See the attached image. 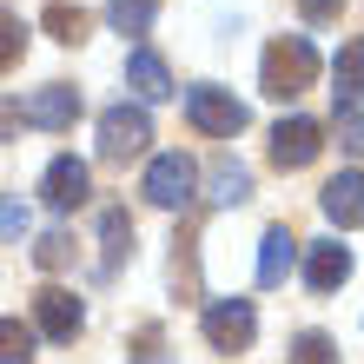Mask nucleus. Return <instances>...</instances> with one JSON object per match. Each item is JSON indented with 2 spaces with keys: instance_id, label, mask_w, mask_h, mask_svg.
I'll return each mask as SVG.
<instances>
[{
  "instance_id": "obj_1",
  "label": "nucleus",
  "mask_w": 364,
  "mask_h": 364,
  "mask_svg": "<svg viewBox=\"0 0 364 364\" xmlns=\"http://www.w3.org/2000/svg\"><path fill=\"white\" fill-rule=\"evenodd\" d=\"M318 67H325V60H318V47H311L305 33H278L272 47H265V60H259V87L272 100H298L318 80Z\"/></svg>"
},
{
  "instance_id": "obj_2",
  "label": "nucleus",
  "mask_w": 364,
  "mask_h": 364,
  "mask_svg": "<svg viewBox=\"0 0 364 364\" xmlns=\"http://www.w3.org/2000/svg\"><path fill=\"white\" fill-rule=\"evenodd\" d=\"M199 331H205L212 351H252V338H259V311H252V298H205Z\"/></svg>"
},
{
  "instance_id": "obj_3",
  "label": "nucleus",
  "mask_w": 364,
  "mask_h": 364,
  "mask_svg": "<svg viewBox=\"0 0 364 364\" xmlns=\"http://www.w3.org/2000/svg\"><path fill=\"white\" fill-rule=\"evenodd\" d=\"M146 139H153V119H146V106H106L100 113V159L106 166H126L146 153Z\"/></svg>"
},
{
  "instance_id": "obj_4",
  "label": "nucleus",
  "mask_w": 364,
  "mask_h": 364,
  "mask_svg": "<svg viewBox=\"0 0 364 364\" xmlns=\"http://www.w3.org/2000/svg\"><path fill=\"white\" fill-rule=\"evenodd\" d=\"M139 192H146L153 205H166V212L192 205V192H199V166H192V153H159L153 166H146Z\"/></svg>"
},
{
  "instance_id": "obj_5",
  "label": "nucleus",
  "mask_w": 364,
  "mask_h": 364,
  "mask_svg": "<svg viewBox=\"0 0 364 364\" xmlns=\"http://www.w3.org/2000/svg\"><path fill=\"white\" fill-rule=\"evenodd\" d=\"M186 119L212 139L245 133V100H232V87H186Z\"/></svg>"
},
{
  "instance_id": "obj_6",
  "label": "nucleus",
  "mask_w": 364,
  "mask_h": 364,
  "mask_svg": "<svg viewBox=\"0 0 364 364\" xmlns=\"http://www.w3.org/2000/svg\"><path fill=\"white\" fill-rule=\"evenodd\" d=\"M265 153H272L278 173H298V166H311L318 153H325V126L305 119V113H291V119L272 126V146H265Z\"/></svg>"
},
{
  "instance_id": "obj_7",
  "label": "nucleus",
  "mask_w": 364,
  "mask_h": 364,
  "mask_svg": "<svg viewBox=\"0 0 364 364\" xmlns=\"http://www.w3.org/2000/svg\"><path fill=\"white\" fill-rule=\"evenodd\" d=\"M80 325H87V305H80L67 285H40V291H33V331H40V338H53V345H73Z\"/></svg>"
},
{
  "instance_id": "obj_8",
  "label": "nucleus",
  "mask_w": 364,
  "mask_h": 364,
  "mask_svg": "<svg viewBox=\"0 0 364 364\" xmlns=\"http://www.w3.org/2000/svg\"><path fill=\"white\" fill-rule=\"evenodd\" d=\"M40 199H47L53 212H73V205H87V159H73V153H60L47 173H40Z\"/></svg>"
},
{
  "instance_id": "obj_9",
  "label": "nucleus",
  "mask_w": 364,
  "mask_h": 364,
  "mask_svg": "<svg viewBox=\"0 0 364 364\" xmlns=\"http://www.w3.org/2000/svg\"><path fill=\"white\" fill-rule=\"evenodd\" d=\"M318 205H325V219H331L338 232H358V225H364V173H338V179H325Z\"/></svg>"
},
{
  "instance_id": "obj_10",
  "label": "nucleus",
  "mask_w": 364,
  "mask_h": 364,
  "mask_svg": "<svg viewBox=\"0 0 364 364\" xmlns=\"http://www.w3.org/2000/svg\"><path fill=\"white\" fill-rule=\"evenodd\" d=\"M345 278H351V245H338V239L305 245V285L311 291H338Z\"/></svg>"
},
{
  "instance_id": "obj_11",
  "label": "nucleus",
  "mask_w": 364,
  "mask_h": 364,
  "mask_svg": "<svg viewBox=\"0 0 364 364\" xmlns=\"http://www.w3.org/2000/svg\"><path fill=\"white\" fill-rule=\"evenodd\" d=\"M20 119H27V126H47V133H60V126H73V119H80V93L53 80V87H40L27 106H20Z\"/></svg>"
},
{
  "instance_id": "obj_12",
  "label": "nucleus",
  "mask_w": 364,
  "mask_h": 364,
  "mask_svg": "<svg viewBox=\"0 0 364 364\" xmlns=\"http://www.w3.org/2000/svg\"><path fill=\"white\" fill-rule=\"evenodd\" d=\"M126 87H133L139 100H166V93H173V73H166V60L153 47H133V53H126Z\"/></svg>"
},
{
  "instance_id": "obj_13",
  "label": "nucleus",
  "mask_w": 364,
  "mask_h": 364,
  "mask_svg": "<svg viewBox=\"0 0 364 364\" xmlns=\"http://www.w3.org/2000/svg\"><path fill=\"white\" fill-rule=\"evenodd\" d=\"M291 259H298V239H291V225H265V239H259V285H285Z\"/></svg>"
},
{
  "instance_id": "obj_14",
  "label": "nucleus",
  "mask_w": 364,
  "mask_h": 364,
  "mask_svg": "<svg viewBox=\"0 0 364 364\" xmlns=\"http://www.w3.org/2000/svg\"><path fill=\"white\" fill-rule=\"evenodd\" d=\"M331 100L338 106H358L364 100V40L338 47V60H331Z\"/></svg>"
},
{
  "instance_id": "obj_15",
  "label": "nucleus",
  "mask_w": 364,
  "mask_h": 364,
  "mask_svg": "<svg viewBox=\"0 0 364 364\" xmlns=\"http://www.w3.org/2000/svg\"><path fill=\"white\" fill-rule=\"evenodd\" d=\"M205 199H212V205H239V199H252V173H245L239 159H219V166H212V192H205Z\"/></svg>"
},
{
  "instance_id": "obj_16",
  "label": "nucleus",
  "mask_w": 364,
  "mask_h": 364,
  "mask_svg": "<svg viewBox=\"0 0 364 364\" xmlns=\"http://www.w3.org/2000/svg\"><path fill=\"white\" fill-rule=\"evenodd\" d=\"M100 239H106V272H113L119 259H133V219H126L119 205L100 212Z\"/></svg>"
},
{
  "instance_id": "obj_17",
  "label": "nucleus",
  "mask_w": 364,
  "mask_h": 364,
  "mask_svg": "<svg viewBox=\"0 0 364 364\" xmlns=\"http://www.w3.org/2000/svg\"><path fill=\"white\" fill-rule=\"evenodd\" d=\"M159 14V0H106V20H113L119 33H146Z\"/></svg>"
},
{
  "instance_id": "obj_18",
  "label": "nucleus",
  "mask_w": 364,
  "mask_h": 364,
  "mask_svg": "<svg viewBox=\"0 0 364 364\" xmlns=\"http://www.w3.org/2000/svg\"><path fill=\"white\" fill-rule=\"evenodd\" d=\"M20 53H27V20H20L14 7H0V73H14Z\"/></svg>"
},
{
  "instance_id": "obj_19",
  "label": "nucleus",
  "mask_w": 364,
  "mask_h": 364,
  "mask_svg": "<svg viewBox=\"0 0 364 364\" xmlns=\"http://www.w3.org/2000/svg\"><path fill=\"white\" fill-rule=\"evenodd\" d=\"M47 33L60 40V47H80V40H87V14L67 7V0H53V7H47Z\"/></svg>"
},
{
  "instance_id": "obj_20",
  "label": "nucleus",
  "mask_w": 364,
  "mask_h": 364,
  "mask_svg": "<svg viewBox=\"0 0 364 364\" xmlns=\"http://www.w3.org/2000/svg\"><path fill=\"white\" fill-rule=\"evenodd\" d=\"M0 364H33V325L0 318Z\"/></svg>"
},
{
  "instance_id": "obj_21",
  "label": "nucleus",
  "mask_w": 364,
  "mask_h": 364,
  "mask_svg": "<svg viewBox=\"0 0 364 364\" xmlns=\"http://www.w3.org/2000/svg\"><path fill=\"white\" fill-rule=\"evenodd\" d=\"M33 265H40V272H60V265H73V232H40V245H33Z\"/></svg>"
},
{
  "instance_id": "obj_22",
  "label": "nucleus",
  "mask_w": 364,
  "mask_h": 364,
  "mask_svg": "<svg viewBox=\"0 0 364 364\" xmlns=\"http://www.w3.org/2000/svg\"><path fill=\"white\" fill-rule=\"evenodd\" d=\"M291 364H338V345L325 331H298L291 338Z\"/></svg>"
},
{
  "instance_id": "obj_23",
  "label": "nucleus",
  "mask_w": 364,
  "mask_h": 364,
  "mask_svg": "<svg viewBox=\"0 0 364 364\" xmlns=\"http://www.w3.org/2000/svg\"><path fill=\"white\" fill-rule=\"evenodd\" d=\"M331 139L345 146V153H364V113L358 106H338L331 113Z\"/></svg>"
},
{
  "instance_id": "obj_24",
  "label": "nucleus",
  "mask_w": 364,
  "mask_h": 364,
  "mask_svg": "<svg viewBox=\"0 0 364 364\" xmlns=\"http://www.w3.org/2000/svg\"><path fill=\"white\" fill-rule=\"evenodd\" d=\"M338 7H345V0H298V14H305L311 27H325V20H338Z\"/></svg>"
},
{
  "instance_id": "obj_25",
  "label": "nucleus",
  "mask_w": 364,
  "mask_h": 364,
  "mask_svg": "<svg viewBox=\"0 0 364 364\" xmlns=\"http://www.w3.org/2000/svg\"><path fill=\"white\" fill-rule=\"evenodd\" d=\"M0 232H7V239H20V232H27V205H20V199L0 205Z\"/></svg>"
},
{
  "instance_id": "obj_26",
  "label": "nucleus",
  "mask_w": 364,
  "mask_h": 364,
  "mask_svg": "<svg viewBox=\"0 0 364 364\" xmlns=\"http://www.w3.org/2000/svg\"><path fill=\"white\" fill-rule=\"evenodd\" d=\"M14 119H20V106H14V100H0V133H14Z\"/></svg>"
}]
</instances>
